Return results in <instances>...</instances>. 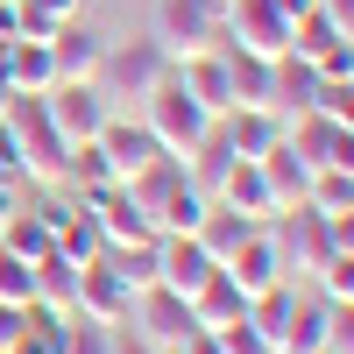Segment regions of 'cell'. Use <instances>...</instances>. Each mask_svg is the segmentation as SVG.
Segmentation results:
<instances>
[{
  "instance_id": "obj_1",
  "label": "cell",
  "mask_w": 354,
  "mask_h": 354,
  "mask_svg": "<svg viewBox=\"0 0 354 354\" xmlns=\"http://www.w3.org/2000/svg\"><path fill=\"white\" fill-rule=\"evenodd\" d=\"M0 121H8L15 149H21V185H43V192H57V185H64V163H71V142L57 135V121H50L43 93H15Z\"/></svg>"
},
{
  "instance_id": "obj_2",
  "label": "cell",
  "mask_w": 354,
  "mask_h": 354,
  "mask_svg": "<svg viewBox=\"0 0 354 354\" xmlns=\"http://www.w3.org/2000/svg\"><path fill=\"white\" fill-rule=\"evenodd\" d=\"M142 128L156 135L163 156H192V149H205V142H213V113H205L177 78H163L156 93L142 100Z\"/></svg>"
},
{
  "instance_id": "obj_3",
  "label": "cell",
  "mask_w": 354,
  "mask_h": 354,
  "mask_svg": "<svg viewBox=\"0 0 354 354\" xmlns=\"http://www.w3.org/2000/svg\"><path fill=\"white\" fill-rule=\"evenodd\" d=\"M163 78H170V50L156 36H128V43H106V64H100L93 85H100L106 100H135L142 106Z\"/></svg>"
},
{
  "instance_id": "obj_4",
  "label": "cell",
  "mask_w": 354,
  "mask_h": 354,
  "mask_svg": "<svg viewBox=\"0 0 354 354\" xmlns=\"http://www.w3.org/2000/svg\"><path fill=\"white\" fill-rule=\"evenodd\" d=\"M220 50L241 57H283L290 50V21L277 0H227L220 8Z\"/></svg>"
},
{
  "instance_id": "obj_5",
  "label": "cell",
  "mask_w": 354,
  "mask_h": 354,
  "mask_svg": "<svg viewBox=\"0 0 354 354\" xmlns=\"http://www.w3.org/2000/svg\"><path fill=\"white\" fill-rule=\"evenodd\" d=\"M156 43L170 50V64L220 50V8L213 0H156Z\"/></svg>"
},
{
  "instance_id": "obj_6",
  "label": "cell",
  "mask_w": 354,
  "mask_h": 354,
  "mask_svg": "<svg viewBox=\"0 0 354 354\" xmlns=\"http://www.w3.org/2000/svg\"><path fill=\"white\" fill-rule=\"evenodd\" d=\"M43 106H50V121H57V135H64L71 149H78V142H100V128L113 121V100L100 93L93 78H78V85H50Z\"/></svg>"
},
{
  "instance_id": "obj_7",
  "label": "cell",
  "mask_w": 354,
  "mask_h": 354,
  "mask_svg": "<svg viewBox=\"0 0 354 354\" xmlns=\"http://www.w3.org/2000/svg\"><path fill=\"white\" fill-rule=\"evenodd\" d=\"M128 326L149 340V347H163V354H177L192 333H198V319H192V298H177V290H163V283H149L135 298V312H128Z\"/></svg>"
},
{
  "instance_id": "obj_8",
  "label": "cell",
  "mask_w": 354,
  "mask_h": 354,
  "mask_svg": "<svg viewBox=\"0 0 354 354\" xmlns=\"http://www.w3.org/2000/svg\"><path fill=\"white\" fill-rule=\"evenodd\" d=\"M85 213H93V227H100V241H106V248H149V241H163L156 220L128 198V185L93 192V198H85Z\"/></svg>"
},
{
  "instance_id": "obj_9",
  "label": "cell",
  "mask_w": 354,
  "mask_h": 354,
  "mask_svg": "<svg viewBox=\"0 0 354 354\" xmlns=\"http://www.w3.org/2000/svg\"><path fill=\"white\" fill-rule=\"evenodd\" d=\"M220 270L234 277V290L241 298H262L270 283H290V270H283V248H277V234L270 227H255L241 248H234V262H220Z\"/></svg>"
},
{
  "instance_id": "obj_10",
  "label": "cell",
  "mask_w": 354,
  "mask_h": 354,
  "mask_svg": "<svg viewBox=\"0 0 354 354\" xmlns=\"http://www.w3.org/2000/svg\"><path fill=\"white\" fill-rule=\"evenodd\" d=\"M100 156H106V170H113V185H135V177L149 170L163 149H156V135L142 128V113H135V121H121V113H113V121L100 128Z\"/></svg>"
},
{
  "instance_id": "obj_11",
  "label": "cell",
  "mask_w": 354,
  "mask_h": 354,
  "mask_svg": "<svg viewBox=\"0 0 354 354\" xmlns=\"http://www.w3.org/2000/svg\"><path fill=\"white\" fill-rule=\"evenodd\" d=\"M78 319H93V326H128V312H135V290L106 270V262H85L78 270Z\"/></svg>"
},
{
  "instance_id": "obj_12",
  "label": "cell",
  "mask_w": 354,
  "mask_h": 354,
  "mask_svg": "<svg viewBox=\"0 0 354 354\" xmlns=\"http://www.w3.org/2000/svg\"><path fill=\"white\" fill-rule=\"evenodd\" d=\"M170 78L185 85V93L213 113V121H227L234 113V71H227V50H205V57H185V64H170Z\"/></svg>"
},
{
  "instance_id": "obj_13",
  "label": "cell",
  "mask_w": 354,
  "mask_h": 354,
  "mask_svg": "<svg viewBox=\"0 0 354 354\" xmlns=\"http://www.w3.org/2000/svg\"><path fill=\"white\" fill-rule=\"evenodd\" d=\"M50 64H57V85H78V78H100L106 64V36L93 21H64L50 36Z\"/></svg>"
},
{
  "instance_id": "obj_14",
  "label": "cell",
  "mask_w": 354,
  "mask_h": 354,
  "mask_svg": "<svg viewBox=\"0 0 354 354\" xmlns=\"http://www.w3.org/2000/svg\"><path fill=\"white\" fill-rule=\"evenodd\" d=\"M220 262L205 255L192 234H163L156 241V283L163 290H177V298H192V290H205V277H213Z\"/></svg>"
},
{
  "instance_id": "obj_15",
  "label": "cell",
  "mask_w": 354,
  "mask_h": 354,
  "mask_svg": "<svg viewBox=\"0 0 354 354\" xmlns=\"http://www.w3.org/2000/svg\"><path fill=\"white\" fill-rule=\"evenodd\" d=\"M213 205H234V213H248L255 227H270V220H277V198H270V185H262V163H255V156H234V163L220 170Z\"/></svg>"
},
{
  "instance_id": "obj_16",
  "label": "cell",
  "mask_w": 354,
  "mask_h": 354,
  "mask_svg": "<svg viewBox=\"0 0 354 354\" xmlns=\"http://www.w3.org/2000/svg\"><path fill=\"white\" fill-rule=\"evenodd\" d=\"M213 135L227 142L234 156H270L277 142H283V113H270V106H234L227 121H213Z\"/></svg>"
},
{
  "instance_id": "obj_17",
  "label": "cell",
  "mask_w": 354,
  "mask_h": 354,
  "mask_svg": "<svg viewBox=\"0 0 354 354\" xmlns=\"http://www.w3.org/2000/svg\"><path fill=\"white\" fill-rule=\"evenodd\" d=\"M255 163H262V185H270V198H277V220H283V213H298L305 192H312V163L290 149V142H277V149H270V156H255Z\"/></svg>"
},
{
  "instance_id": "obj_18",
  "label": "cell",
  "mask_w": 354,
  "mask_h": 354,
  "mask_svg": "<svg viewBox=\"0 0 354 354\" xmlns=\"http://www.w3.org/2000/svg\"><path fill=\"white\" fill-rule=\"evenodd\" d=\"M192 319H198V333H220V326H234V319H248V298L234 290L227 270H213L205 290H192Z\"/></svg>"
},
{
  "instance_id": "obj_19",
  "label": "cell",
  "mask_w": 354,
  "mask_h": 354,
  "mask_svg": "<svg viewBox=\"0 0 354 354\" xmlns=\"http://www.w3.org/2000/svg\"><path fill=\"white\" fill-rule=\"evenodd\" d=\"M248 234H255V220H248V213H234V205H205V220H198L192 241L213 255V262H234V248H241Z\"/></svg>"
},
{
  "instance_id": "obj_20",
  "label": "cell",
  "mask_w": 354,
  "mask_h": 354,
  "mask_svg": "<svg viewBox=\"0 0 354 354\" xmlns=\"http://www.w3.org/2000/svg\"><path fill=\"white\" fill-rule=\"evenodd\" d=\"M185 177H192V170H185V156H156V163H149V170H142V177H135V185H128V198H135V205H142V213H149V220H156V213H163V198H170L177 185H185ZM156 234H163V227H156Z\"/></svg>"
},
{
  "instance_id": "obj_21",
  "label": "cell",
  "mask_w": 354,
  "mask_h": 354,
  "mask_svg": "<svg viewBox=\"0 0 354 354\" xmlns=\"http://www.w3.org/2000/svg\"><path fill=\"white\" fill-rule=\"evenodd\" d=\"M277 354H326V298H298V312H290V326L277 340Z\"/></svg>"
},
{
  "instance_id": "obj_22",
  "label": "cell",
  "mask_w": 354,
  "mask_h": 354,
  "mask_svg": "<svg viewBox=\"0 0 354 354\" xmlns=\"http://www.w3.org/2000/svg\"><path fill=\"white\" fill-rule=\"evenodd\" d=\"M0 248L21 255V262H36V255L57 248V234H50V220L36 213V205H15V213H8V234H0Z\"/></svg>"
},
{
  "instance_id": "obj_23",
  "label": "cell",
  "mask_w": 354,
  "mask_h": 354,
  "mask_svg": "<svg viewBox=\"0 0 354 354\" xmlns=\"http://www.w3.org/2000/svg\"><path fill=\"white\" fill-rule=\"evenodd\" d=\"M0 57H8V78H15V93H50V85H57L50 43H8Z\"/></svg>"
},
{
  "instance_id": "obj_24",
  "label": "cell",
  "mask_w": 354,
  "mask_h": 354,
  "mask_svg": "<svg viewBox=\"0 0 354 354\" xmlns=\"http://www.w3.org/2000/svg\"><path fill=\"white\" fill-rule=\"evenodd\" d=\"M312 93H319V71L305 64V57L283 50V57H277V100H270V106H277V113H305Z\"/></svg>"
},
{
  "instance_id": "obj_25",
  "label": "cell",
  "mask_w": 354,
  "mask_h": 354,
  "mask_svg": "<svg viewBox=\"0 0 354 354\" xmlns=\"http://www.w3.org/2000/svg\"><path fill=\"white\" fill-rule=\"evenodd\" d=\"M205 205H213V198H205V192L192 185V177H185V185H177V192L163 198V213H156V227H163V234H198V220H205Z\"/></svg>"
},
{
  "instance_id": "obj_26",
  "label": "cell",
  "mask_w": 354,
  "mask_h": 354,
  "mask_svg": "<svg viewBox=\"0 0 354 354\" xmlns=\"http://www.w3.org/2000/svg\"><path fill=\"white\" fill-rule=\"evenodd\" d=\"M333 43H340V28H333V15H326V8H312V15L290 21V57H305V64H312L319 50H333Z\"/></svg>"
},
{
  "instance_id": "obj_27",
  "label": "cell",
  "mask_w": 354,
  "mask_h": 354,
  "mask_svg": "<svg viewBox=\"0 0 354 354\" xmlns=\"http://www.w3.org/2000/svg\"><path fill=\"white\" fill-rule=\"evenodd\" d=\"M100 262H106V270H113V277H121V283L135 290V298L156 283V241H149V248H106Z\"/></svg>"
},
{
  "instance_id": "obj_28",
  "label": "cell",
  "mask_w": 354,
  "mask_h": 354,
  "mask_svg": "<svg viewBox=\"0 0 354 354\" xmlns=\"http://www.w3.org/2000/svg\"><path fill=\"white\" fill-rule=\"evenodd\" d=\"M312 290H319V298H326V305H354V248H333L326 262H319Z\"/></svg>"
},
{
  "instance_id": "obj_29",
  "label": "cell",
  "mask_w": 354,
  "mask_h": 354,
  "mask_svg": "<svg viewBox=\"0 0 354 354\" xmlns=\"http://www.w3.org/2000/svg\"><path fill=\"white\" fill-rule=\"evenodd\" d=\"M64 354H113V326H93V319H78V312H71V326H64Z\"/></svg>"
},
{
  "instance_id": "obj_30",
  "label": "cell",
  "mask_w": 354,
  "mask_h": 354,
  "mask_svg": "<svg viewBox=\"0 0 354 354\" xmlns=\"http://www.w3.org/2000/svg\"><path fill=\"white\" fill-rule=\"evenodd\" d=\"M326 354H354V305H326Z\"/></svg>"
},
{
  "instance_id": "obj_31",
  "label": "cell",
  "mask_w": 354,
  "mask_h": 354,
  "mask_svg": "<svg viewBox=\"0 0 354 354\" xmlns=\"http://www.w3.org/2000/svg\"><path fill=\"white\" fill-rule=\"evenodd\" d=\"M312 71H319V78H354V36H340L333 50H319Z\"/></svg>"
},
{
  "instance_id": "obj_32",
  "label": "cell",
  "mask_w": 354,
  "mask_h": 354,
  "mask_svg": "<svg viewBox=\"0 0 354 354\" xmlns=\"http://www.w3.org/2000/svg\"><path fill=\"white\" fill-rule=\"evenodd\" d=\"M220 347H227V354H277L270 340H262V333L248 326V319H234V326H220Z\"/></svg>"
},
{
  "instance_id": "obj_33",
  "label": "cell",
  "mask_w": 354,
  "mask_h": 354,
  "mask_svg": "<svg viewBox=\"0 0 354 354\" xmlns=\"http://www.w3.org/2000/svg\"><path fill=\"white\" fill-rule=\"evenodd\" d=\"M0 192H21V149H15L8 121H0Z\"/></svg>"
},
{
  "instance_id": "obj_34",
  "label": "cell",
  "mask_w": 354,
  "mask_h": 354,
  "mask_svg": "<svg viewBox=\"0 0 354 354\" xmlns=\"http://www.w3.org/2000/svg\"><path fill=\"white\" fill-rule=\"evenodd\" d=\"M21 333H28V312H21V305H0V354H15Z\"/></svg>"
},
{
  "instance_id": "obj_35",
  "label": "cell",
  "mask_w": 354,
  "mask_h": 354,
  "mask_svg": "<svg viewBox=\"0 0 354 354\" xmlns=\"http://www.w3.org/2000/svg\"><path fill=\"white\" fill-rule=\"evenodd\" d=\"M113 354H163V347H149L135 326H113Z\"/></svg>"
},
{
  "instance_id": "obj_36",
  "label": "cell",
  "mask_w": 354,
  "mask_h": 354,
  "mask_svg": "<svg viewBox=\"0 0 354 354\" xmlns=\"http://www.w3.org/2000/svg\"><path fill=\"white\" fill-rule=\"evenodd\" d=\"M319 8L333 15V28H340V36H354V0H319Z\"/></svg>"
},
{
  "instance_id": "obj_37",
  "label": "cell",
  "mask_w": 354,
  "mask_h": 354,
  "mask_svg": "<svg viewBox=\"0 0 354 354\" xmlns=\"http://www.w3.org/2000/svg\"><path fill=\"white\" fill-rule=\"evenodd\" d=\"M177 354H227V347H220V333H192V340L177 347Z\"/></svg>"
},
{
  "instance_id": "obj_38",
  "label": "cell",
  "mask_w": 354,
  "mask_h": 354,
  "mask_svg": "<svg viewBox=\"0 0 354 354\" xmlns=\"http://www.w3.org/2000/svg\"><path fill=\"white\" fill-rule=\"evenodd\" d=\"M15 43V0H0V50Z\"/></svg>"
},
{
  "instance_id": "obj_39",
  "label": "cell",
  "mask_w": 354,
  "mask_h": 354,
  "mask_svg": "<svg viewBox=\"0 0 354 354\" xmlns=\"http://www.w3.org/2000/svg\"><path fill=\"white\" fill-rule=\"evenodd\" d=\"M277 8H283V21H298V15H312V8H319V0H277Z\"/></svg>"
},
{
  "instance_id": "obj_40",
  "label": "cell",
  "mask_w": 354,
  "mask_h": 354,
  "mask_svg": "<svg viewBox=\"0 0 354 354\" xmlns=\"http://www.w3.org/2000/svg\"><path fill=\"white\" fill-rule=\"evenodd\" d=\"M8 100H15V78H8V57H0V113H8Z\"/></svg>"
},
{
  "instance_id": "obj_41",
  "label": "cell",
  "mask_w": 354,
  "mask_h": 354,
  "mask_svg": "<svg viewBox=\"0 0 354 354\" xmlns=\"http://www.w3.org/2000/svg\"><path fill=\"white\" fill-rule=\"evenodd\" d=\"M15 205H21L15 192H0V234H8V213H15Z\"/></svg>"
},
{
  "instance_id": "obj_42",
  "label": "cell",
  "mask_w": 354,
  "mask_h": 354,
  "mask_svg": "<svg viewBox=\"0 0 354 354\" xmlns=\"http://www.w3.org/2000/svg\"><path fill=\"white\" fill-rule=\"evenodd\" d=\"M213 8H227V0H213Z\"/></svg>"
}]
</instances>
